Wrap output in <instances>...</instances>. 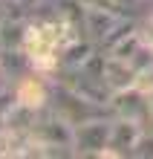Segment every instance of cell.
<instances>
[{
	"label": "cell",
	"mask_w": 153,
	"mask_h": 159,
	"mask_svg": "<svg viewBox=\"0 0 153 159\" xmlns=\"http://www.w3.org/2000/svg\"><path fill=\"white\" fill-rule=\"evenodd\" d=\"M139 29H142V38L153 46V17H142V20H139Z\"/></svg>",
	"instance_id": "2e32d148"
},
{
	"label": "cell",
	"mask_w": 153,
	"mask_h": 159,
	"mask_svg": "<svg viewBox=\"0 0 153 159\" xmlns=\"http://www.w3.org/2000/svg\"><path fill=\"white\" fill-rule=\"evenodd\" d=\"M145 43V38H142V29H136V32H130V35H124V38L110 49V55H116V58H124V61H130L133 55L139 52V46Z\"/></svg>",
	"instance_id": "4fadbf2b"
},
{
	"label": "cell",
	"mask_w": 153,
	"mask_h": 159,
	"mask_svg": "<svg viewBox=\"0 0 153 159\" xmlns=\"http://www.w3.org/2000/svg\"><path fill=\"white\" fill-rule=\"evenodd\" d=\"M133 159H153V127L145 130V136L139 139L136 151H133Z\"/></svg>",
	"instance_id": "5bb4252c"
},
{
	"label": "cell",
	"mask_w": 153,
	"mask_h": 159,
	"mask_svg": "<svg viewBox=\"0 0 153 159\" xmlns=\"http://www.w3.org/2000/svg\"><path fill=\"white\" fill-rule=\"evenodd\" d=\"M95 49H98V43H95L92 38H87V35L78 38L75 43H70V46L64 49V55H61V70H78Z\"/></svg>",
	"instance_id": "7c38bea8"
},
{
	"label": "cell",
	"mask_w": 153,
	"mask_h": 159,
	"mask_svg": "<svg viewBox=\"0 0 153 159\" xmlns=\"http://www.w3.org/2000/svg\"><path fill=\"white\" fill-rule=\"evenodd\" d=\"M110 125L113 116L92 119L75 127V156H101V151L110 142Z\"/></svg>",
	"instance_id": "8992f818"
},
{
	"label": "cell",
	"mask_w": 153,
	"mask_h": 159,
	"mask_svg": "<svg viewBox=\"0 0 153 159\" xmlns=\"http://www.w3.org/2000/svg\"><path fill=\"white\" fill-rule=\"evenodd\" d=\"M136 67H133L130 61H124V58H116V55H110L107 52V64H104V81H107V87L113 93H119V90H127L136 84Z\"/></svg>",
	"instance_id": "9c48e42d"
},
{
	"label": "cell",
	"mask_w": 153,
	"mask_h": 159,
	"mask_svg": "<svg viewBox=\"0 0 153 159\" xmlns=\"http://www.w3.org/2000/svg\"><path fill=\"white\" fill-rule=\"evenodd\" d=\"M136 87H139V90H145L147 96H153V67L136 75Z\"/></svg>",
	"instance_id": "9a60e30c"
},
{
	"label": "cell",
	"mask_w": 153,
	"mask_h": 159,
	"mask_svg": "<svg viewBox=\"0 0 153 159\" xmlns=\"http://www.w3.org/2000/svg\"><path fill=\"white\" fill-rule=\"evenodd\" d=\"M3 9H6V0H0V15H3Z\"/></svg>",
	"instance_id": "ffe728a7"
},
{
	"label": "cell",
	"mask_w": 153,
	"mask_h": 159,
	"mask_svg": "<svg viewBox=\"0 0 153 159\" xmlns=\"http://www.w3.org/2000/svg\"><path fill=\"white\" fill-rule=\"evenodd\" d=\"M0 70L15 84L17 78H23V75L32 72V61H29V55L23 49H0Z\"/></svg>",
	"instance_id": "8fae6325"
},
{
	"label": "cell",
	"mask_w": 153,
	"mask_h": 159,
	"mask_svg": "<svg viewBox=\"0 0 153 159\" xmlns=\"http://www.w3.org/2000/svg\"><path fill=\"white\" fill-rule=\"evenodd\" d=\"M55 78H61L64 84H70L72 90H78L84 98H90V101H95V104H101V107H110L113 90L107 87V81L92 78V75H87V72H81V70H61Z\"/></svg>",
	"instance_id": "52a82bcc"
},
{
	"label": "cell",
	"mask_w": 153,
	"mask_h": 159,
	"mask_svg": "<svg viewBox=\"0 0 153 159\" xmlns=\"http://www.w3.org/2000/svg\"><path fill=\"white\" fill-rule=\"evenodd\" d=\"M26 41V20L0 15V49H23Z\"/></svg>",
	"instance_id": "30bf717a"
},
{
	"label": "cell",
	"mask_w": 153,
	"mask_h": 159,
	"mask_svg": "<svg viewBox=\"0 0 153 159\" xmlns=\"http://www.w3.org/2000/svg\"><path fill=\"white\" fill-rule=\"evenodd\" d=\"M6 151H9V133L0 130V159H6Z\"/></svg>",
	"instance_id": "e0dca14e"
},
{
	"label": "cell",
	"mask_w": 153,
	"mask_h": 159,
	"mask_svg": "<svg viewBox=\"0 0 153 159\" xmlns=\"http://www.w3.org/2000/svg\"><path fill=\"white\" fill-rule=\"evenodd\" d=\"M9 87H12V78H9L6 72L0 70V93H3V90H9Z\"/></svg>",
	"instance_id": "ac0fdd59"
},
{
	"label": "cell",
	"mask_w": 153,
	"mask_h": 159,
	"mask_svg": "<svg viewBox=\"0 0 153 159\" xmlns=\"http://www.w3.org/2000/svg\"><path fill=\"white\" fill-rule=\"evenodd\" d=\"M121 17H124V15L116 12V9L90 6V9H87V17H84V35H87V38H92L95 43L101 46V41L121 23Z\"/></svg>",
	"instance_id": "ba28073f"
},
{
	"label": "cell",
	"mask_w": 153,
	"mask_h": 159,
	"mask_svg": "<svg viewBox=\"0 0 153 159\" xmlns=\"http://www.w3.org/2000/svg\"><path fill=\"white\" fill-rule=\"evenodd\" d=\"M49 107L61 119H66L72 127L84 125V121H92V119L113 116L110 107H101V104H95V101L84 98L78 90H72L70 84H64L61 78H52V101H49Z\"/></svg>",
	"instance_id": "7a4b0ae2"
},
{
	"label": "cell",
	"mask_w": 153,
	"mask_h": 159,
	"mask_svg": "<svg viewBox=\"0 0 153 159\" xmlns=\"http://www.w3.org/2000/svg\"><path fill=\"white\" fill-rule=\"evenodd\" d=\"M0 130H6V121H3V116H0Z\"/></svg>",
	"instance_id": "44dd1931"
},
{
	"label": "cell",
	"mask_w": 153,
	"mask_h": 159,
	"mask_svg": "<svg viewBox=\"0 0 153 159\" xmlns=\"http://www.w3.org/2000/svg\"><path fill=\"white\" fill-rule=\"evenodd\" d=\"M110 110H113V116L133 119V121H139L145 127H153V96H147L145 90H139L136 84L127 87V90L113 93Z\"/></svg>",
	"instance_id": "3957f363"
},
{
	"label": "cell",
	"mask_w": 153,
	"mask_h": 159,
	"mask_svg": "<svg viewBox=\"0 0 153 159\" xmlns=\"http://www.w3.org/2000/svg\"><path fill=\"white\" fill-rule=\"evenodd\" d=\"M145 125L133 119H121V116H113V125H110V142L107 148L101 151L98 159H133V151H136L139 139L145 136Z\"/></svg>",
	"instance_id": "277c9868"
},
{
	"label": "cell",
	"mask_w": 153,
	"mask_h": 159,
	"mask_svg": "<svg viewBox=\"0 0 153 159\" xmlns=\"http://www.w3.org/2000/svg\"><path fill=\"white\" fill-rule=\"evenodd\" d=\"M12 87H15L17 104L29 107V110H35V113L46 110L49 101H52V78H46V75H41V72H35V70L29 72V75L17 78Z\"/></svg>",
	"instance_id": "5b68a950"
},
{
	"label": "cell",
	"mask_w": 153,
	"mask_h": 159,
	"mask_svg": "<svg viewBox=\"0 0 153 159\" xmlns=\"http://www.w3.org/2000/svg\"><path fill=\"white\" fill-rule=\"evenodd\" d=\"M32 136L41 148V159H66L75 156V127L61 119L52 107L38 113L32 125Z\"/></svg>",
	"instance_id": "6da1fadb"
},
{
	"label": "cell",
	"mask_w": 153,
	"mask_h": 159,
	"mask_svg": "<svg viewBox=\"0 0 153 159\" xmlns=\"http://www.w3.org/2000/svg\"><path fill=\"white\" fill-rule=\"evenodd\" d=\"M17 3H20V6L26 9V12H29V15H32V9H35L38 3H41V0H17Z\"/></svg>",
	"instance_id": "d6986e66"
}]
</instances>
